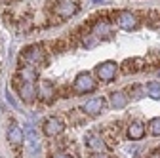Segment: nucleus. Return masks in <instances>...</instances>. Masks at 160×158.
<instances>
[{
    "label": "nucleus",
    "mask_w": 160,
    "mask_h": 158,
    "mask_svg": "<svg viewBox=\"0 0 160 158\" xmlns=\"http://www.w3.org/2000/svg\"><path fill=\"white\" fill-rule=\"evenodd\" d=\"M6 97H8V101H10V105H12V107H15V109H17V103H15V101H13V97H12V93H10V91H6Z\"/></svg>",
    "instance_id": "aec40b11"
},
{
    "label": "nucleus",
    "mask_w": 160,
    "mask_h": 158,
    "mask_svg": "<svg viewBox=\"0 0 160 158\" xmlns=\"http://www.w3.org/2000/svg\"><path fill=\"white\" fill-rule=\"evenodd\" d=\"M19 74H21V78H23L25 82H34V78H36V71L31 69V67H25Z\"/></svg>",
    "instance_id": "f3484780"
},
{
    "label": "nucleus",
    "mask_w": 160,
    "mask_h": 158,
    "mask_svg": "<svg viewBox=\"0 0 160 158\" xmlns=\"http://www.w3.org/2000/svg\"><path fill=\"white\" fill-rule=\"evenodd\" d=\"M149 131H151L152 135H160V116L152 118V120L149 122Z\"/></svg>",
    "instance_id": "a211bd4d"
},
{
    "label": "nucleus",
    "mask_w": 160,
    "mask_h": 158,
    "mask_svg": "<svg viewBox=\"0 0 160 158\" xmlns=\"http://www.w3.org/2000/svg\"><path fill=\"white\" fill-rule=\"evenodd\" d=\"M95 72H97V76H99L101 82H111V80H114V76L118 72V65L114 61H103V63L97 65Z\"/></svg>",
    "instance_id": "f257e3e1"
},
{
    "label": "nucleus",
    "mask_w": 160,
    "mask_h": 158,
    "mask_svg": "<svg viewBox=\"0 0 160 158\" xmlns=\"http://www.w3.org/2000/svg\"><path fill=\"white\" fill-rule=\"evenodd\" d=\"M128 137L132 141H139V139H143L145 137V126L141 122H132L128 126Z\"/></svg>",
    "instance_id": "9b49d317"
},
{
    "label": "nucleus",
    "mask_w": 160,
    "mask_h": 158,
    "mask_svg": "<svg viewBox=\"0 0 160 158\" xmlns=\"http://www.w3.org/2000/svg\"><path fill=\"white\" fill-rule=\"evenodd\" d=\"M93 34H95V36L109 38V36H112V29H111V25H109L107 21H97V23L93 25Z\"/></svg>",
    "instance_id": "4468645a"
},
{
    "label": "nucleus",
    "mask_w": 160,
    "mask_h": 158,
    "mask_svg": "<svg viewBox=\"0 0 160 158\" xmlns=\"http://www.w3.org/2000/svg\"><path fill=\"white\" fill-rule=\"evenodd\" d=\"M111 105H112V109H124L128 105V95L124 91L111 93Z\"/></svg>",
    "instance_id": "ddd939ff"
},
{
    "label": "nucleus",
    "mask_w": 160,
    "mask_h": 158,
    "mask_svg": "<svg viewBox=\"0 0 160 158\" xmlns=\"http://www.w3.org/2000/svg\"><path fill=\"white\" fill-rule=\"evenodd\" d=\"M143 93H145V91H143L141 88H133V90L130 91V95H133V99H139V97H143Z\"/></svg>",
    "instance_id": "6ab92c4d"
},
{
    "label": "nucleus",
    "mask_w": 160,
    "mask_h": 158,
    "mask_svg": "<svg viewBox=\"0 0 160 158\" xmlns=\"http://www.w3.org/2000/svg\"><path fill=\"white\" fill-rule=\"evenodd\" d=\"M23 57H25V61L29 63H42V59H44V52L40 46H29L23 50Z\"/></svg>",
    "instance_id": "6e6552de"
},
{
    "label": "nucleus",
    "mask_w": 160,
    "mask_h": 158,
    "mask_svg": "<svg viewBox=\"0 0 160 158\" xmlns=\"http://www.w3.org/2000/svg\"><path fill=\"white\" fill-rule=\"evenodd\" d=\"M145 91L149 93V97H152V99H160V82H151Z\"/></svg>",
    "instance_id": "dca6fc26"
},
{
    "label": "nucleus",
    "mask_w": 160,
    "mask_h": 158,
    "mask_svg": "<svg viewBox=\"0 0 160 158\" xmlns=\"http://www.w3.org/2000/svg\"><path fill=\"white\" fill-rule=\"evenodd\" d=\"M152 158H160V149H158V151H156V152L152 154Z\"/></svg>",
    "instance_id": "5701e85b"
},
{
    "label": "nucleus",
    "mask_w": 160,
    "mask_h": 158,
    "mask_svg": "<svg viewBox=\"0 0 160 158\" xmlns=\"http://www.w3.org/2000/svg\"><path fill=\"white\" fill-rule=\"evenodd\" d=\"M63 130H65V124H63L61 118L52 116V118H48V120L44 122V133H46L48 137H55V135L61 133Z\"/></svg>",
    "instance_id": "20e7f679"
},
{
    "label": "nucleus",
    "mask_w": 160,
    "mask_h": 158,
    "mask_svg": "<svg viewBox=\"0 0 160 158\" xmlns=\"http://www.w3.org/2000/svg\"><path fill=\"white\" fill-rule=\"evenodd\" d=\"M36 93L38 91H36V88H34L32 82H25V84L19 86V95H21V99L25 103H32L36 99Z\"/></svg>",
    "instance_id": "9d476101"
},
{
    "label": "nucleus",
    "mask_w": 160,
    "mask_h": 158,
    "mask_svg": "<svg viewBox=\"0 0 160 158\" xmlns=\"http://www.w3.org/2000/svg\"><path fill=\"white\" fill-rule=\"evenodd\" d=\"M93 2H95V4H103V0H93Z\"/></svg>",
    "instance_id": "b1692460"
},
{
    "label": "nucleus",
    "mask_w": 160,
    "mask_h": 158,
    "mask_svg": "<svg viewBox=\"0 0 160 158\" xmlns=\"http://www.w3.org/2000/svg\"><path fill=\"white\" fill-rule=\"evenodd\" d=\"M141 67H143V59L133 57V59H128V61H124V65H122V72H124V74H132V72H137Z\"/></svg>",
    "instance_id": "f8f14e48"
},
{
    "label": "nucleus",
    "mask_w": 160,
    "mask_h": 158,
    "mask_svg": "<svg viewBox=\"0 0 160 158\" xmlns=\"http://www.w3.org/2000/svg\"><path fill=\"white\" fill-rule=\"evenodd\" d=\"M103 107H105V99H103V97H93V99L86 101V105L82 107V111L86 114H90V116H97L99 112L103 111Z\"/></svg>",
    "instance_id": "423d86ee"
},
{
    "label": "nucleus",
    "mask_w": 160,
    "mask_h": 158,
    "mask_svg": "<svg viewBox=\"0 0 160 158\" xmlns=\"http://www.w3.org/2000/svg\"><path fill=\"white\" fill-rule=\"evenodd\" d=\"M90 158H111V156H107V154H101V152H99V154H93V156H90Z\"/></svg>",
    "instance_id": "4be33fe9"
},
{
    "label": "nucleus",
    "mask_w": 160,
    "mask_h": 158,
    "mask_svg": "<svg viewBox=\"0 0 160 158\" xmlns=\"http://www.w3.org/2000/svg\"><path fill=\"white\" fill-rule=\"evenodd\" d=\"M86 145H88V149H92V151H97V152H103V151L107 149L105 141L101 139V135H99V133H95V131H90V133H86Z\"/></svg>",
    "instance_id": "0eeeda50"
},
{
    "label": "nucleus",
    "mask_w": 160,
    "mask_h": 158,
    "mask_svg": "<svg viewBox=\"0 0 160 158\" xmlns=\"http://www.w3.org/2000/svg\"><path fill=\"white\" fill-rule=\"evenodd\" d=\"M93 90H95V80H93L92 74L82 72V74L76 76V80H74V91L86 93V91H93Z\"/></svg>",
    "instance_id": "7ed1b4c3"
},
{
    "label": "nucleus",
    "mask_w": 160,
    "mask_h": 158,
    "mask_svg": "<svg viewBox=\"0 0 160 158\" xmlns=\"http://www.w3.org/2000/svg\"><path fill=\"white\" fill-rule=\"evenodd\" d=\"M158 74H160V72H158Z\"/></svg>",
    "instance_id": "393cba45"
},
{
    "label": "nucleus",
    "mask_w": 160,
    "mask_h": 158,
    "mask_svg": "<svg viewBox=\"0 0 160 158\" xmlns=\"http://www.w3.org/2000/svg\"><path fill=\"white\" fill-rule=\"evenodd\" d=\"M116 23H118L120 29H124V31H135V29L139 27V19H137L135 13L124 10V12H118V15H116Z\"/></svg>",
    "instance_id": "f03ea898"
},
{
    "label": "nucleus",
    "mask_w": 160,
    "mask_h": 158,
    "mask_svg": "<svg viewBox=\"0 0 160 158\" xmlns=\"http://www.w3.org/2000/svg\"><path fill=\"white\" fill-rule=\"evenodd\" d=\"M8 141L12 145H19L23 141V130L19 128V124L15 120H12L10 126H8Z\"/></svg>",
    "instance_id": "1a4fd4ad"
},
{
    "label": "nucleus",
    "mask_w": 160,
    "mask_h": 158,
    "mask_svg": "<svg viewBox=\"0 0 160 158\" xmlns=\"http://www.w3.org/2000/svg\"><path fill=\"white\" fill-rule=\"evenodd\" d=\"M55 12H57V15H61V17H71L74 13V6L71 2H61V4H57Z\"/></svg>",
    "instance_id": "2eb2a0df"
},
{
    "label": "nucleus",
    "mask_w": 160,
    "mask_h": 158,
    "mask_svg": "<svg viewBox=\"0 0 160 158\" xmlns=\"http://www.w3.org/2000/svg\"><path fill=\"white\" fill-rule=\"evenodd\" d=\"M23 137H25L27 147H29L31 152H38V151H40V139H38L36 130H34L32 124H27V126H25V133H23Z\"/></svg>",
    "instance_id": "39448f33"
},
{
    "label": "nucleus",
    "mask_w": 160,
    "mask_h": 158,
    "mask_svg": "<svg viewBox=\"0 0 160 158\" xmlns=\"http://www.w3.org/2000/svg\"><path fill=\"white\" fill-rule=\"evenodd\" d=\"M52 158H72V156L71 154H65V152H55Z\"/></svg>",
    "instance_id": "412c9836"
}]
</instances>
